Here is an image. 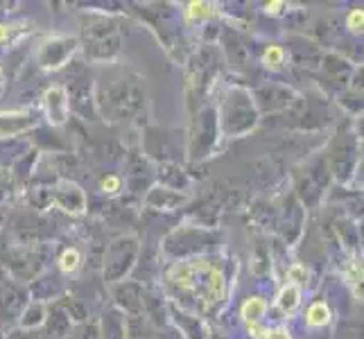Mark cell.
<instances>
[{
    "label": "cell",
    "mask_w": 364,
    "mask_h": 339,
    "mask_svg": "<svg viewBox=\"0 0 364 339\" xmlns=\"http://www.w3.org/2000/svg\"><path fill=\"white\" fill-rule=\"evenodd\" d=\"M281 7H283V3H272V5H267V11H272V14H279Z\"/></svg>",
    "instance_id": "15"
},
{
    "label": "cell",
    "mask_w": 364,
    "mask_h": 339,
    "mask_svg": "<svg viewBox=\"0 0 364 339\" xmlns=\"http://www.w3.org/2000/svg\"><path fill=\"white\" fill-rule=\"evenodd\" d=\"M7 36V25H0V41H3Z\"/></svg>",
    "instance_id": "16"
},
{
    "label": "cell",
    "mask_w": 364,
    "mask_h": 339,
    "mask_svg": "<svg viewBox=\"0 0 364 339\" xmlns=\"http://www.w3.org/2000/svg\"><path fill=\"white\" fill-rule=\"evenodd\" d=\"M46 111H48V120L53 124H64L68 118V95L64 86H53V89L46 91Z\"/></svg>",
    "instance_id": "3"
},
{
    "label": "cell",
    "mask_w": 364,
    "mask_h": 339,
    "mask_svg": "<svg viewBox=\"0 0 364 339\" xmlns=\"http://www.w3.org/2000/svg\"><path fill=\"white\" fill-rule=\"evenodd\" d=\"M57 204L70 212H82L84 210V193L75 183L64 181L57 190Z\"/></svg>",
    "instance_id": "4"
},
{
    "label": "cell",
    "mask_w": 364,
    "mask_h": 339,
    "mask_svg": "<svg viewBox=\"0 0 364 339\" xmlns=\"http://www.w3.org/2000/svg\"><path fill=\"white\" fill-rule=\"evenodd\" d=\"M283 59H285L283 48H279V45L267 48V53H265V66H267V68H274V70H276V68H281Z\"/></svg>",
    "instance_id": "8"
},
{
    "label": "cell",
    "mask_w": 364,
    "mask_h": 339,
    "mask_svg": "<svg viewBox=\"0 0 364 339\" xmlns=\"http://www.w3.org/2000/svg\"><path fill=\"white\" fill-rule=\"evenodd\" d=\"M258 339H290V335H287V330H265L262 335H258Z\"/></svg>",
    "instance_id": "13"
},
{
    "label": "cell",
    "mask_w": 364,
    "mask_h": 339,
    "mask_svg": "<svg viewBox=\"0 0 364 339\" xmlns=\"http://www.w3.org/2000/svg\"><path fill=\"white\" fill-rule=\"evenodd\" d=\"M348 28L350 32H362V23H364V14H362V9H353L348 14Z\"/></svg>",
    "instance_id": "11"
},
{
    "label": "cell",
    "mask_w": 364,
    "mask_h": 339,
    "mask_svg": "<svg viewBox=\"0 0 364 339\" xmlns=\"http://www.w3.org/2000/svg\"><path fill=\"white\" fill-rule=\"evenodd\" d=\"M59 265H61V269H64V271H75V269L80 267V254L75 249H68L66 254L61 256Z\"/></svg>",
    "instance_id": "9"
},
{
    "label": "cell",
    "mask_w": 364,
    "mask_h": 339,
    "mask_svg": "<svg viewBox=\"0 0 364 339\" xmlns=\"http://www.w3.org/2000/svg\"><path fill=\"white\" fill-rule=\"evenodd\" d=\"M36 124V116L32 111H7L0 113V138L18 136L32 129Z\"/></svg>",
    "instance_id": "2"
},
{
    "label": "cell",
    "mask_w": 364,
    "mask_h": 339,
    "mask_svg": "<svg viewBox=\"0 0 364 339\" xmlns=\"http://www.w3.org/2000/svg\"><path fill=\"white\" fill-rule=\"evenodd\" d=\"M75 39H53L39 50V64L43 68H59L75 53Z\"/></svg>",
    "instance_id": "1"
},
{
    "label": "cell",
    "mask_w": 364,
    "mask_h": 339,
    "mask_svg": "<svg viewBox=\"0 0 364 339\" xmlns=\"http://www.w3.org/2000/svg\"><path fill=\"white\" fill-rule=\"evenodd\" d=\"M265 312H267V303L262 298H249L247 303L242 306V317H245V321H249V323H256V321H260L262 317H265Z\"/></svg>",
    "instance_id": "5"
},
{
    "label": "cell",
    "mask_w": 364,
    "mask_h": 339,
    "mask_svg": "<svg viewBox=\"0 0 364 339\" xmlns=\"http://www.w3.org/2000/svg\"><path fill=\"white\" fill-rule=\"evenodd\" d=\"M102 190L105 193H118L120 190V179L118 177H107L102 181Z\"/></svg>",
    "instance_id": "12"
},
{
    "label": "cell",
    "mask_w": 364,
    "mask_h": 339,
    "mask_svg": "<svg viewBox=\"0 0 364 339\" xmlns=\"http://www.w3.org/2000/svg\"><path fill=\"white\" fill-rule=\"evenodd\" d=\"M290 279H292L294 283H304V281H306V271L301 269V267H292V269H290Z\"/></svg>",
    "instance_id": "14"
},
{
    "label": "cell",
    "mask_w": 364,
    "mask_h": 339,
    "mask_svg": "<svg viewBox=\"0 0 364 339\" xmlns=\"http://www.w3.org/2000/svg\"><path fill=\"white\" fill-rule=\"evenodd\" d=\"M328 319H331V312L323 303H315L308 310V323L310 325H323V323H328Z\"/></svg>",
    "instance_id": "7"
},
{
    "label": "cell",
    "mask_w": 364,
    "mask_h": 339,
    "mask_svg": "<svg viewBox=\"0 0 364 339\" xmlns=\"http://www.w3.org/2000/svg\"><path fill=\"white\" fill-rule=\"evenodd\" d=\"M210 14V5L206 3H191L188 5V18L195 21V18H204Z\"/></svg>",
    "instance_id": "10"
},
{
    "label": "cell",
    "mask_w": 364,
    "mask_h": 339,
    "mask_svg": "<svg viewBox=\"0 0 364 339\" xmlns=\"http://www.w3.org/2000/svg\"><path fill=\"white\" fill-rule=\"evenodd\" d=\"M3 89H5V77H3V72H0V93H3Z\"/></svg>",
    "instance_id": "17"
},
{
    "label": "cell",
    "mask_w": 364,
    "mask_h": 339,
    "mask_svg": "<svg viewBox=\"0 0 364 339\" xmlns=\"http://www.w3.org/2000/svg\"><path fill=\"white\" fill-rule=\"evenodd\" d=\"M299 298H301L299 287H296V285H287V287H283L281 294H279V308H281L283 312H287V315H290V312L296 310Z\"/></svg>",
    "instance_id": "6"
}]
</instances>
